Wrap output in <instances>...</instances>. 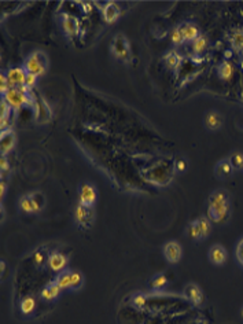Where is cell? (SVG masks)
<instances>
[{
  "label": "cell",
  "instance_id": "6da1fadb",
  "mask_svg": "<svg viewBox=\"0 0 243 324\" xmlns=\"http://www.w3.org/2000/svg\"><path fill=\"white\" fill-rule=\"evenodd\" d=\"M3 99L6 101L14 110H19L22 106H31L33 105V98L31 94V88H28L26 85L18 87V88H10L7 91V94L3 96Z\"/></svg>",
  "mask_w": 243,
  "mask_h": 324
},
{
  "label": "cell",
  "instance_id": "7a4b0ae2",
  "mask_svg": "<svg viewBox=\"0 0 243 324\" xmlns=\"http://www.w3.org/2000/svg\"><path fill=\"white\" fill-rule=\"evenodd\" d=\"M24 68H25L28 73L36 74L37 77L41 76L47 70V57L41 51L33 52L26 58Z\"/></svg>",
  "mask_w": 243,
  "mask_h": 324
},
{
  "label": "cell",
  "instance_id": "3957f363",
  "mask_svg": "<svg viewBox=\"0 0 243 324\" xmlns=\"http://www.w3.org/2000/svg\"><path fill=\"white\" fill-rule=\"evenodd\" d=\"M74 217H76V222L84 229H90L94 224V218H95V213L92 208L80 205L74 210Z\"/></svg>",
  "mask_w": 243,
  "mask_h": 324
},
{
  "label": "cell",
  "instance_id": "277c9868",
  "mask_svg": "<svg viewBox=\"0 0 243 324\" xmlns=\"http://www.w3.org/2000/svg\"><path fill=\"white\" fill-rule=\"evenodd\" d=\"M113 54L115 57L120 58L122 61L128 62L131 59V51H129V45H128V40L127 37L122 35V33H118L114 36V41H113Z\"/></svg>",
  "mask_w": 243,
  "mask_h": 324
},
{
  "label": "cell",
  "instance_id": "5b68a950",
  "mask_svg": "<svg viewBox=\"0 0 243 324\" xmlns=\"http://www.w3.org/2000/svg\"><path fill=\"white\" fill-rule=\"evenodd\" d=\"M7 80L10 84V88H18V87H24L26 83V77H28V72L25 68H13L6 73Z\"/></svg>",
  "mask_w": 243,
  "mask_h": 324
},
{
  "label": "cell",
  "instance_id": "8992f818",
  "mask_svg": "<svg viewBox=\"0 0 243 324\" xmlns=\"http://www.w3.org/2000/svg\"><path fill=\"white\" fill-rule=\"evenodd\" d=\"M230 216V204L211 205L208 208V217L213 222H224Z\"/></svg>",
  "mask_w": 243,
  "mask_h": 324
},
{
  "label": "cell",
  "instance_id": "52a82bcc",
  "mask_svg": "<svg viewBox=\"0 0 243 324\" xmlns=\"http://www.w3.org/2000/svg\"><path fill=\"white\" fill-rule=\"evenodd\" d=\"M96 202V190L95 187L90 183H84L80 187V205L92 208Z\"/></svg>",
  "mask_w": 243,
  "mask_h": 324
},
{
  "label": "cell",
  "instance_id": "ba28073f",
  "mask_svg": "<svg viewBox=\"0 0 243 324\" xmlns=\"http://www.w3.org/2000/svg\"><path fill=\"white\" fill-rule=\"evenodd\" d=\"M164 255L168 262L171 264H177L181 258V246L179 242L169 241L164 246Z\"/></svg>",
  "mask_w": 243,
  "mask_h": 324
},
{
  "label": "cell",
  "instance_id": "9c48e42d",
  "mask_svg": "<svg viewBox=\"0 0 243 324\" xmlns=\"http://www.w3.org/2000/svg\"><path fill=\"white\" fill-rule=\"evenodd\" d=\"M15 146V134L13 128L3 129L0 134V147H1V155H7Z\"/></svg>",
  "mask_w": 243,
  "mask_h": 324
},
{
  "label": "cell",
  "instance_id": "30bf717a",
  "mask_svg": "<svg viewBox=\"0 0 243 324\" xmlns=\"http://www.w3.org/2000/svg\"><path fill=\"white\" fill-rule=\"evenodd\" d=\"M208 257H209L211 264H214V265H224L225 262H227V258H228V253H227L224 246L213 245L210 250H209V253H208Z\"/></svg>",
  "mask_w": 243,
  "mask_h": 324
},
{
  "label": "cell",
  "instance_id": "8fae6325",
  "mask_svg": "<svg viewBox=\"0 0 243 324\" xmlns=\"http://www.w3.org/2000/svg\"><path fill=\"white\" fill-rule=\"evenodd\" d=\"M48 268L51 269L52 272H62L65 271V268L68 265V257L64 255L59 252H54L48 255V262H47Z\"/></svg>",
  "mask_w": 243,
  "mask_h": 324
},
{
  "label": "cell",
  "instance_id": "7c38bea8",
  "mask_svg": "<svg viewBox=\"0 0 243 324\" xmlns=\"http://www.w3.org/2000/svg\"><path fill=\"white\" fill-rule=\"evenodd\" d=\"M184 295L187 297V299L191 301L194 305L199 306L202 305V302H204V292L194 283L187 285L186 288H184Z\"/></svg>",
  "mask_w": 243,
  "mask_h": 324
},
{
  "label": "cell",
  "instance_id": "4fadbf2b",
  "mask_svg": "<svg viewBox=\"0 0 243 324\" xmlns=\"http://www.w3.org/2000/svg\"><path fill=\"white\" fill-rule=\"evenodd\" d=\"M102 14L103 18H104V21H106L107 24H114L115 21L120 18L121 10H120V7L117 6L114 1H110V3H107V4L102 8Z\"/></svg>",
  "mask_w": 243,
  "mask_h": 324
},
{
  "label": "cell",
  "instance_id": "5bb4252c",
  "mask_svg": "<svg viewBox=\"0 0 243 324\" xmlns=\"http://www.w3.org/2000/svg\"><path fill=\"white\" fill-rule=\"evenodd\" d=\"M62 28H64L65 33L68 36H74L80 31V24H78V19L73 15H68L65 14L64 19H62Z\"/></svg>",
  "mask_w": 243,
  "mask_h": 324
},
{
  "label": "cell",
  "instance_id": "9a60e30c",
  "mask_svg": "<svg viewBox=\"0 0 243 324\" xmlns=\"http://www.w3.org/2000/svg\"><path fill=\"white\" fill-rule=\"evenodd\" d=\"M223 122H224V118L217 111H209L205 115V127L209 131H217V129H220V128L223 127Z\"/></svg>",
  "mask_w": 243,
  "mask_h": 324
},
{
  "label": "cell",
  "instance_id": "2e32d148",
  "mask_svg": "<svg viewBox=\"0 0 243 324\" xmlns=\"http://www.w3.org/2000/svg\"><path fill=\"white\" fill-rule=\"evenodd\" d=\"M62 291V288L58 286L57 283H55V280L51 282V283H48L47 286L41 290L40 292V297L44 299V301H54V299H57L59 297V294Z\"/></svg>",
  "mask_w": 243,
  "mask_h": 324
},
{
  "label": "cell",
  "instance_id": "e0dca14e",
  "mask_svg": "<svg viewBox=\"0 0 243 324\" xmlns=\"http://www.w3.org/2000/svg\"><path fill=\"white\" fill-rule=\"evenodd\" d=\"M180 31L183 33V37L186 41H194L195 38H198L201 35H199V29L198 26L194 25L191 22H186V24H181L179 26Z\"/></svg>",
  "mask_w": 243,
  "mask_h": 324
},
{
  "label": "cell",
  "instance_id": "ac0fdd59",
  "mask_svg": "<svg viewBox=\"0 0 243 324\" xmlns=\"http://www.w3.org/2000/svg\"><path fill=\"white\" fill-rule=\"evenodd\" d=\"M216 175L220 179H228L234 175V166L231 165L230 159H221L216 165Z\"/></svg>",
  "mask_w": 243,
  "mask_h": 324
},
{
  "label": "cell",
  "instance_id": "d6986e66",
  "mask_svg": "<svg viewBox=\"0 0 243 324\" xmlns=\"http://www.w3.org/2000/svg\"><path fill=\"white\" fill-rule=\"evenodd\" d=\"M230 43L237 54H243V29L242 28H238V29H234V31H232V33H231V37H230Z\"/></svg>",
  "mask_w": 243,
  "mask_h": 324
},
{
  "label": "cell",
  "instance_id": "ffe728a7",
  "mask_svg": "<svg viewBox=\"0 0 243 324\" xmlns=\"http://www.w3.org/2000/svg\"><path fill=\"white\" fill-rule=\"evenodd\" d=\"M230 204V194L227 190H216L213 191L209 197V206L211 205H223Z\"/></svg>",
  "mask_w": 243,
  "mask_h": 324
},
{
  "label": "cell",
  "instance_id": "44dd1931",
  "mask_svg": "<svg viewBox=\"0 0 243 324\" xmlns=\"http://www.w3.org/2000/svg\"><path fill=\"white\" fill-rule=\"evenodd\" d=\"M55 283L58 286L61 287L62 290H70L71 287V271H68L65 269L62 272H59L57 275V279H55Z\"/></svg>",
  "mask_w": 243,
  "mask_h": 324
},
{
  "label": "cell",
  "instance_id": "7402d4cb",
  "mask_svg": "<svg viewBox=\"0 0 243 324\" xmlns=\"http://www.w3.org/2000/svg\"><path fill=\"white\" fill-rule=\"evenodd\" d=\"M19 309L24 315H31L33 313V311L36 309V299L33 298L32 295H28L25 298L21 301L19 304Z\"/></svg>",
  "mask_w": 243,
  "mask_h": 324
},
{
  "label": "cell",
  "instance_id": "603a6c76",
  "mask_svg": "<svg viewBox=\"0 0 243 324\" xmlns=\"http://www.w3.org/2000/svg\"><path fill=\"white\" fill-rule=\"evenodd\" d=\"M217 73L218 77L221 78V80H225V81H228L232 74H234V68H232V65L230 62H221V64L218 65L217 68Z\"/></svg>",
  "mask_w": 243,
  "mask_h": 324
},
{
  "label": "cell",
  "instance_id": "cb8c5ba5",
  "mask_svg": "<svg viewBox=\"0 0 243 324\" xmlns=\"http://www.w3.org/2000/svg\"><path fill=\"white\" fill-rule=\"evenodd\" d=\"M19 208L25 213H36L35 205H33L32 194H26L24 197L19 198Z\"/></svg>",
  "mask_w": 243,
  "mask_h": 324
},
{
  "label": "cell",
  "instance_id": "d4e9b609",
  "mask_svg": "<svg viewBox=\"0 0 243 324\" xmlns=\"http://www.w3.org/2000/svg\"><path fill=\"white\" fill-rule=\"evenodd\" d=\"M164 61H165V65H167L168 69L174 70L177 69V66H179L180 62H181V57H180L176 51H171L165 55Z\"/></svg>",
  "mask_w": 243,
  "mask_h": 324
},
{
  "label": "cell",
  "instance_id": "484cf974",
  "mask_svg": "<svg viewBox=\"0 0 243 324\" xmlns=\"http://www.w3.org/2000/svg\"><path fill=\"white\" fill-rule=\"evenodd\" d=\"M206 47H208V38H206L205 36H202V35L192 41V51H194V54H197V55H199V54H202V52L205 51Z\"/></svg>",
  "mask_w": 243,
  "mask_h": 324
},
{
  "label": "cell",
  "instance_id": "4316f807",
  "mask_svg": "<svg viewBox=\"0 0 243 324\" xmlns=\"http://www.w3.org/2000/svg\"><path fill=\"white\" fill-rule=\"evenodd\" d=\"M84 285V276L80 271H71L70 290H80Z\"/></svg>",
  "mask_w": 243,
  "mask_h": 324
},
{
  "label": "cell",
  "instance_id": "83f0119b",
  "mask_svg": "<svg viewBox=\"0 0 243 324\" xmlns=\"http://www.w3.org/2000/svg\"><path fill=\"white\" fill-rule=\"evenodd\" d=\"M188 235H190V238L194 239V241H202L198 220H194V221L190 222V225H188Z\"/></svg>",
  "mask_w": 243,
  "mask_h": 324
},
{
  "label": "cell",
  "instance_id": "f1b7e54d",
  "mask_svg": "<svg viewBox=\"0 0 243 324\" xmlns=\"http://www.w3.org/2000/svg\"><path fill=\"white\" fill-rule=\"evenodd\" d=\"M199 222V228H201V236H202V241L208 238V235L210 234V222L206 217H199L197 218Z\"/></svg>",
  "mask_w": 243,
  "mask_h": 324
},
{
  "label": "cell",
  "instance_id": "f546056e",
  "mask_svg": "<svg viewBox=\"0 0 243 324\" xmlns=\"http://www.w3.org/2000/svg\"><path fill=\"white\" fill-rule=\"evenodd\" d=\"M32 199L33 205H35V210H36V213H38L40 210L44 208L45 197L41 192H32Z\"/></svg>",
  "mask_w": 243,
  "mask_h": 324
},
{
  "label": "cell",
  "instance_id": "4dcf8cb0",
  "mask_svg": "<svg viewBox=\"0 0 243 324\" xmlns=\"http://www.w3.org/2000/svg\"><path fill=\"white\" fill-rule=\"evenodd\" d=\"M168 283V278L164 275V273H158L155 275L153 279H151V287L158 290V288H162L164 286H167Z\"/></svg>",
  "mask_w": 243,
  "mask_h": 324
},
{
  "label": "cell",
  "instance_id": "1f68e13d",
  "mask_svg": "<svg viewBox=\"0 0 243 324\" xmlns=\"http://www.w3.org/2000/svg\"><path fill=\"white\" fill-rule=\"evenodd\" d=\"M33 262H35V265L37 268L44 267L45 264L48 262V257H45V253L43 250H38L33 255Z\"/></svg>",
  "mask_w": 243,
  "mask_h": 324
},
{
  "label": "cell",
  "instance_id": "d6a6232c",
  "mask_svg": "<svg viewBox=\"0 0 243 324\" xmlns=\"http://www.w3.org/2000/svg\"><path fill=\"white\" fill-rule=\"evenodd\" d=\"M11 110H13V108L4 99H1V103H0V121H8Z\"/></svg>",
  "mask_w": 243,
  "mask_h": 324
},
{
  "label": "cell",
  "instance_id": "836d02e7",
  "mask_svg": "<svg viewBox=\"0 0 243 324\" xmlns=\"http://www.w3.org/2000/svg\"><path fill=\"white\" fill-rule=\"evenodd\" d=\"M231 165L234 166V169H243V154L242 153H232L230 158Z\"/></svg>",
  "mask_w": 243,
  "mask_h": 324
},
{
  "label": "cell",
  "instance_id": "e575fe53",
  "mask_svg": "<svg viewBox=\"0 0 243 324\" xmlns=\"http://www.w3.org/2000/svg\"><path fill=\"white\" fill-rule=\"evenodd\" d=\"M171 40H172V43L174 45H181L186 40H184V37H183V33H181V31H180V28L177 26V28H174L172 31V33H171Z\"/></svg>",
  "mask_w": 243,
  "mask_h": 324
},
{
  "label": "cell",
  "instance_id": "d590c367",
  "mask_svg": "<svg viewBox=\"0 0 243 324\" xmlns=\"http://www.w3.org/2000/svg\"><path fill=\"white\" fill-rule=\"evenodd\" d=\"M0 91H1V95L4 96L7 94V91L10 89V84H8V80H7L6 73H1V76H0Z\"/></svg>",
  "mask_w": 243,
  "mask_h": 324
},
{
  "label": "cell",
  "instance_id": "8d00e7d4",
  "mask_svg": "<svg viewBox=\"0 0 243 324\" xmlns=\"http://www.w3.org/2000/svg\"><path fill=\"white\" fill-rule=\"evenodd\" d=\"M132 304H134L136 308H143V305L146 304V297L141 295V294H138V295H135L134 299H132Z\"/></svg>",
  "mask_w": 243,
  "mask_h": 324
},
{
  "label": "cell",
  "instance_id": "74e56055",
  "mask_svg": "<svg viewBox=\"0 0 243 324\" xmlns=\"http://www.w3.org/2000/svg\"><path fill=\"white\" fill-rule=\"evenodd\" d=\"M37 83V76L36 74H32V73H28V77H26V83L25 85L28 88H33Z\"/></svg>",
  "mask_w": 243,
  "mask_h": 324
},
{
  "label": "cell",
  "instance_id": "f35d334b",
  "mask_svg": "<svg viewBox=\"0 0 243 324\" xmlns=\"http://www.w3.org/2000/svg\"><path fill=\"white\" fill-rule=\"evenodd\" d=\"M237 258L239 261V264L243 265V239H241V242L238 243L237 246Z\"/></svg>",
  "mask_w": 243,
  "mask_h": 324
},
{
  "label": "cell",
  "instance_id": "ab89813d",
  "mask_svg": "<svg viewBox=\"0 0 243 324\" xmlns=\"http://www.w3.org/2000/svg\"><path fill=\"white\" fill-rule=\"evenodd\" d=\"M0 168H1V172H7L8 168H10V164L7 161L6 155H1V159H0Z\"/></svg>",
  "mask_w": 243,
  "mask_h": 324
},
{
  "label": "cell",
  "instance_id": "60d3db41",
  "mask_svg": "<svg viewBox=\"0 0 243 324\" xmlns=\"http://www.w3.org/2000/svg\"><path fill=\"white\" fill-rule=\"evenodd\" d=\"M187 168V164L186 161H183V159H179L177 162H176V169L179 172H184L186 171Z\"/></svg>",
  "mask_w": 243,
  "mask_h": 324
},
{
  "label": "cell",
  "instance_id": "b9f144b4",
  "mask_svg": "<svg viewBox=\"0 0 243 324\" xmlns=\"http://www.w3.org/2000/svg\"><path fill=\"white\" fill-rule=\"evenodd\" d=\"M81 4H83L84 13L90 14L92 11V3H81Z\"/></svg>",
  "mask_w": 243,
  "mask_h": 324
},
{
  "label": "cell",
  "instance_id": "7bdbcfd3",
  "mask_svg": "<svg viewBox=\"0 0 243 324\" xmlns=\"http://www.w3.org/2000/svg\"><path fill=\"white\" fill-rule=\"evenodd\" d=\"M6 190H7V185L4 181H1V184H0V195H1V198L6 195Z\"/></svg>",
  "mask_w": 243,
  "mask_h": 324
},
{
  "label": "cell",
  "instance_id": "ee69618b",
  "mask_svg": "<svg viewBox=\"0 0 243 324\" xmlns=\"http://www.w3.org/2000/svg\"><path fill=\"white\" fill-rule=\"evenodd\" d=\"M242 318H243V309H242Z\"/></svg>",
  "mask_w": 243,
  "mask_h": 324
}]
</instances>
